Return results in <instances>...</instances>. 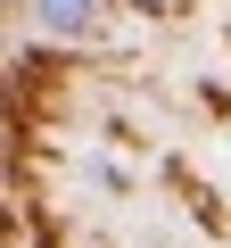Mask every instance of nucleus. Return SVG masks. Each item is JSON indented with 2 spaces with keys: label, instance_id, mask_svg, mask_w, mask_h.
Wrapping results in <instances>:
<instances>
[{
  "label": "nucleus",
  "instance_id": "nucleus-1",
  "mask_svg": "<svg viewBox=\"0 0 231 248\" xmlns=\"http://www.w3.org/2000/svg\"><path fill=\"white\" fill-rule=\"evenodd\" d=\"M33 25L50 42H91L107 25V0H33Z\"/></svg>",
  "mask_w": 231,
  "mask_h": 248
},
{
  "label": "nucleus",
  "instance_id": "nucleus-2",
  "mask_svg": "<svg viewBox=\"0 0 231 248\" xmlns=\"http://www.w3.org/2000/svg\"><path fill=\"white\" fill-rule=\"evenodd\" d=\"M149 9H173V0H149Z\"/></svg>",
  "mask_w": 231,
  "mask_h": 248
}]
</instances>
